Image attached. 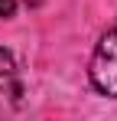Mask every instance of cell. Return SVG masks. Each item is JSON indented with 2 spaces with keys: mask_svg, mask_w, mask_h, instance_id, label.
<instances>
[{
  "mask_svg": "<svg viewBox=\"0 0 117 121\" xmlns=\"http://www.w3.org/2000/svg\"><path fill=\"white\" fill-rule=\"evenodd\" d=\"M26 85L20 79V65L16 56L10 49H0V111H16L23 105Z\"/></svg>",
  "mask_w": 117,
  "mask_h": 121,
  "instance_id": "7a4b0ae2",
  "label": "cell"
},
{
  "mask_svg": "<svg viewBox=\"0 0 117 121\" xmlns=\"http://www.w3.org/2000/svg\"><path fill=\"white\" fill-rule=\"evenodd\" d=\"M88 82L98 95L104 98H117V17L114 23L101 33L91 62H88Z\"/></svg>",
  "mask_w": 117,
  "mask_h": 121,
  "instance_id": "6da1fadb",
  "label": "cell"
},
{
  "mask_svg": "<svg viewBox=\"0 0 117 121\" xmlns=\"http://www.w3.org/2000/svg\"><path fill=\"white\" fill-rule=\"evenodd\" d=\"M39 3H42V0H26V7H39Z\"/></svg>",
  "mask_w": 117,
  "mask_h": 121,
  "instance_id": "277c9868",
  "label": "cell"
},
{
  "mask_svg": "<svg viewBox=\"0 0 117 121\" xmlns=\"http://www.w3.org/2000/svg\"><path fill=\"white\" fill-rule=\"evenodd\" d=\"M16 13V0H0V20H10Z\"/></svg>",
  "mask_w": 117,
  "mask_h": 121,
  "instance_id": "3957f363",
  "label": "cell"
}]
</instances>
